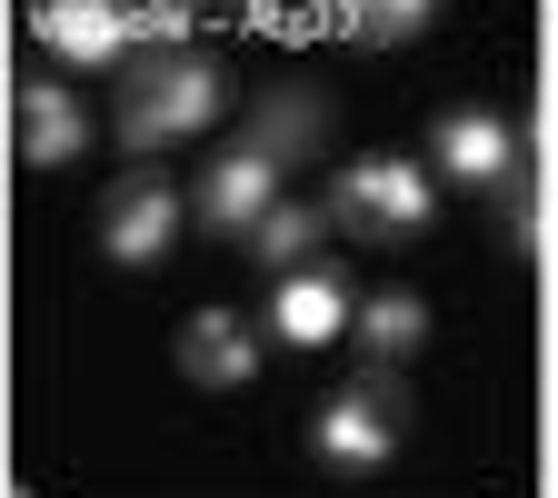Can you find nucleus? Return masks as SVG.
Wrapping results in <instances>:
<instances>
[{
	"instance_id": "obj_2",
	"label": "nucleus",
	"mask_w": 558,
	"mask_h": 498,
	"mask_svg": "<svg viewBox=\"0 0 558 498\" xmlns=\"http://www.w3.org/2000/svg\"><path fill=\"white\" fill-rule=\"evenodd\" d=\"M429 209H439L429 170H409V160H349L339 190H329V230H349V240H409V230H429Z\"/></svg>"
},
{
	"instance_id": "obj_11",
	"label": "nucleus",
	"mask_w": 558,
	"mask_h": 498,
	"mask_svg": "<svg viewBox=\"0 0 558 498\" xmlns=\"http://www.w3.org/2000/svg\"><path fill=\"white\" fill-rule=\"evenodd\" d=\"M349 339H360L379 369H399V360L429 349V300H418V290H379V300H360V329H349Z\"/></svg>"
},
{
	"instance_id": "obj_5",
	"label": "nucleus",
	"mask_w": 558,
	"mask_h": 498,
	"mask_svg": "<svg viewBox=\"0 0 558 498\" xmlns=\"http://www.w3.org/2000/svg\"><path fill=\"white\" fill-rule=\"evenodd\" d=\"M180 220H190V199H180L170 180H120L110 209H100V250H110L120 269H150V259L180 240Z\"/></svg>"
},
{
	"instance_id": "obj_8",
	"label": "nucleus",
	"mask_w": 558,
	"mask_h": 498,
	"mask_svg": "<svg viewBox=\"0 0 558 498\" xmlns=\"http://www.w3.org/2000/svg\"><path fill=\"white\" fill-rule=\"evenodd\" d=\"M429 160H439L459 190H519V139H509V120H488V110H449Z\"/></svg>"
},
{
	"instance_id": "obj_14",
	"label": "nucleus",
	"mask_w": 558,
	"mask_h": 498,
	"mask_svg": "<svg viewBox=\"0 0 558 498\" xmlns=\"http://www.w3.org/2000/svg\"><path fill=\"white\" fill-rule=\"evenodd\" d=\"M418 21H429V0H339V31L369 40V50H379V40H409Z\"/></svg>"
},
{
	"instance_id": "obj_13",
	"label": "nucleus",
	"mask_w": 558,
	"mask_h": 498,
	"mask_svg": "<svg viewBox=\"0 0 558 498\" xmlns=\"http://www.w3.org/2000/svg\"><path fill=\"white\" fill-rule=\"evenodd\" d=\"M319 130H329V120H319V100H269V110L250 120V150H269L279 170H290V160H310V150H319Z\"/></svg>"
},
{
	"instance_id": "obj_7",
	"label": "nucleus",
	"mask_w": 558,
	"mask_h": 498,
	"mask_svg": "<svg viewBox=\"0 0 558 498\" xmlns=\"http://www.w3.org/2000/svg\"><path fill=\"white\" fill-rule=\"evenodd\" d=\"M269 209H279V160H269V150H230V160H209L190 220H209L220 240H250Z\"/></svg>"
},
{
	"instance_id": "obj_3",
	"label": "nucleus",
	"mask_w": 558,
	"mask_h": 498,
	"mask_svg": "<svg viewBox=\"0 0 558 498\" xmlns=\"http://www.w3.org/2000/svg\"><path fill=\"white\" fill-rule=\"evenodd\" d=\"M319 459H339V469H389L399 459V439H409V389L389 379V369H369L360 389H339L329 409H319Z\"/></svg>"
},
{
	"instance_id": "obj_12",
	"label": "nucleus",
	"mask_w": 558,
	"mask_h": 498,
	"mask_svg": "<svg viewBox=\"0 0 558 498\" xmlns=\"http://www.w3.org/2000/svg\"><path fill=\"white\" fill-rule=\"evenodd\" d=\"M319 230H329V209H290V199H279V209H269V220L250 230V259H269L279 279H290V269H310V250H319Z\"/></svg>"
},
{
	"instance_id": "obj_4",
	"label": "nucleus",
	"mask_w": 558,
	"mask_h": 498,
	"mask_svg": "<svg viewBox=\"0 0 558 498\" xmlns=\"http://www.w3.org/2000/svg\"><path fill=\"white\" fill-rule=\"evenodd\" d=\"M150 31H170V0H40V40L60 60H120Z\"/></svg>"
},
{
	"instance_id": "obj_1",
	"label": "nucleus",
	"mask_w": 558,
	"mask_h": 498,
	"mask_svg": "<svg viewBox=\"0 0 558 498\" xmlns=\"http://www.w3.org/2000/svg\"><path fill=\"white\" fill-rule=\"evenodd\" d=\"M230 110V70L209 50H180V40H150L130 60V90H120V139L130 150H160V139H190Z\"/></svg>"
},
{
	"instance_id": "obj_10",
	"label": "nucleus",
	"mask_w": 558,
	"mask_h": 498,
	"mask_svg": "<svg viewBox=\"0 0 558 498\" xmlns=\"http://www.w3.org/2000/svg\"><path fill=\"white\" fill-rule=\"evenodd\" d=\"M21 150L40 170H70L90 150V120H81V100H70L60 81H21Z\"/></svg>"
},
{
	"instance_id": "obj_6",
	"label": "nucleus",
	"mask_w": 558,
	"mask_h": 498,
	"mask_svg": "<svg viewBox=\"0 0 558 498\" xmlns=\"http://www.w3.org/2000/svg\"><path fill=\"white\" fill-rule=\"evenodd\" d=\"M269 329L290 339V349H329V339H349V329H360V300H349V279H339L329 259H310V269H290V279H279Z\"/></svg>"
},
{
	"instance_id": "obj_9",
	"label": "nucleus",
	"mask_w": 558,
	"mask_h": 498,
	"mask_svg": "<svg viewBox=\"0 0 558 498\" xmlns=\"http://www.w3.org/2000/svg\"><path fill=\"white\" fill-rule=\"evenodd\" d=\"M180 369H190L199 389H250V379H259L250 319H240V309H199V319L180 329Z\"/></svg>"
}]
</instances>
